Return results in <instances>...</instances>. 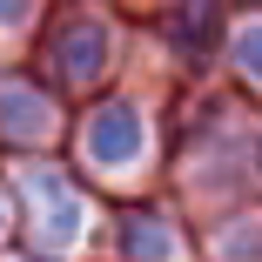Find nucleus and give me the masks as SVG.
I'll list each match as a JSON object with an SVG mask.
<instances>
[{"label": "nucleus", "instance_id": "f257e3e1", "mask_svg": "<svg viewBox=\"0 0 262 262\" xmlns=\"http://www.w3.org/2000/svg\"><path fill=\"white\" fill-rule=\"evenodd\" d=\"M94 128H101V135H94V155H101V162H121V155H135V141H141L128 108H108V115H101Z\"/></svg>", "mask_w": 262, "mask_h": 262}]
</instances>
